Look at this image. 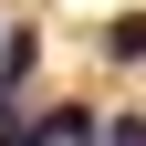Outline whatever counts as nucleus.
I'll return each mask as SVG.
<instances>
[{
	"label": "nucleus",
	"mask_w": 146,
	"mask_h": 146,
	"mask_svg": "<svg viewBox=\"0 0 146 146\" xmlns=\"http://www.w3.org/2000/svg\"><path fill=\"white\" fill-rule=\"evenodd\" d=\"M31 63H42V52H31V31H11V42H0V125H11V104L31 94Z\"/></svg>",
	"instance_id": "nucleus-1"
},
{
	"label": "nucleus",
	"mask_w": 146,
	"mask_h": 146,
	"mask_svg": "<svg viewBox=\"0 0 146 146\" xmlns=\"http://www.w3.org/2000/svg\"><path fill=\"white\" fill-rule=\"evenodd\" d=\"M104 52H115V63H146V11H125V21L104 31Z\"/></svg>",
	"instance_id": "nucleus-2"
},
{
	"label": "nucleus",
	"mask_w": 146,
	"mask_h": 146,
	"mask_svg": "<svg viewBox=\"0 0 146 146\" xmlns=\"http://www.w3.org/2000/svg\"><path fill=\"white\" fill-rule=\"evenodd\" d=\"M94 146H146V115H115V125H104Z\"/></svg>",
	"instance_id": "nucleus-3"
}]
</instances>
